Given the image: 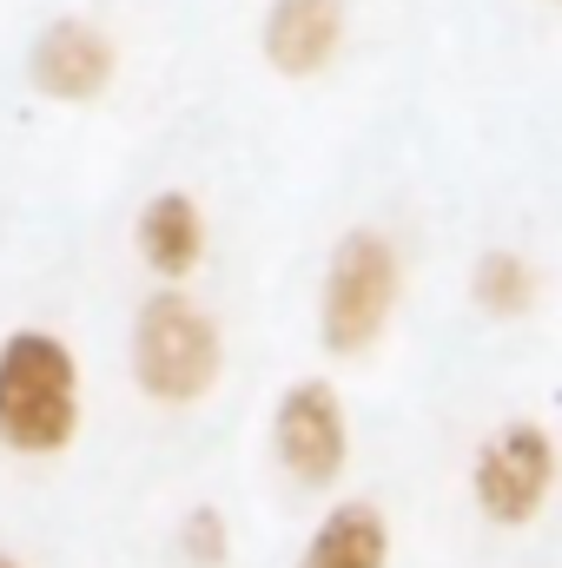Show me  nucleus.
<instances>
[{
    "instance_id": "1",
    "label": "nucleus",
    "mask_w": 562,
    "mask_h": 568,
    "mask_svg": "<svg viewBox=\"0 0 562 568\" xmlns=\"http://www.w3.org/2000/svg\"><path fill=\"white\" fill-rule=\"evenodd\" d=\"M87 371L73 344L47 324H13L0 337V449L20 463H53L80 443Z\"/></svg>"
},
{
    "instance_id": "2",
    "label": "nucleus",
    "mask_w": 562,
    "mask_h": 568,
    "mask_svg": "<svg viewBox=\"0 0 562 568\" xmlns=\"http://www.w3.org/2000/svg\"><path fill=\"white\" fill-rule=\"evenodd\" d=\"M127 377L152 410L205 404L225 377V324L185 284H152L127 331Z\"/></svg>"
},
{
    "instance_id": "3",
    "label": "nucleus",
    "mask_w": 562,
    "mask_h": 568,
    "mask_svg": "<svg viewBox=\"0 0 562 568\" xmlns=\"http://www.w3.org/2000/svg\"><path fill=\"white\" fill-rule=\"evenodd\" d=\"M404 304V252L378 225L338 232L324 278H318V344L324 357H371Z\"/></svg>"
},
{
    "instance_id": "4",
    "label": "nucleus",
    "mask_w": 562,
    "mask_h": 568,
    "mask_svg": "<svg viewBox=\"0 0 562 568\" xmlns=\"http://www.w3.org/2000/svg\"><path fill=\"white\" fill-rule=\"evenodd\" d=\"M562 489V436L536 417H503L470 449V503L490 529H536Z\"/></svg>"
},
{
    "instance_id": "5",
    "label": "nucleus",
    "mask_w": 562,
    "mask_h": 568,
    "mask_svg": "<svg viewBox=\"0 0 562 568\" xmlns=\"http://www.w3.org/2000/svg\"><path fill=\"white\" fill-rule=\"evenodd\" d=\"M272 463L291 489L331 496L351 469V410L338 384L324 377H291L272 404Z\"/></svg>"
},
{
    "instance_id": "6",
    "label": "nucleus",
    "mask_w": 562,
    "mask_h": 568,
    "mask_svg": "<svg viewBox=\"0 0 562 568\" xmlns=\"http://www.w3.org/2000/svg\"><path fill=\"white\" fill-rule=\"evenodd\" d=\"M120 80V47L87 13H53L27 47V87L53 106H93Z\"/></svg>"
},
{
    "instance_id": "7",
    "label": "nucleus",
    "mask_w": 562,
    "mask_h": 568,
    "mask_svg": "<svg viewBox=\"0 0 562 568\" xmlns=\"http://www.w3.org/2000/svg\"><path fill=\"white\" fill-rule=\"evenodd\" d=\"M212 252V225H205V205L185 192V185H159L145 192L140 212H133V258L159 284H185L199 278Z\"/></svg>"
},
{
    "instance_id": "8",
    "label": "nucleus",
    "mask_w": 562,
    "mask_h": 568,
    "mask_svg": "<svg viewBox=\"0 0 562 568\" xmlns=\"http://www.w3.org/2000/svg\"><path fill=\"white\" fill-rule=\"evenodd\" d=\"M344 0H265L259 20V53L279 80H318L344 53Z\"/></svg>"
},
{
    "instance_id": "9",
    "label": "nucleus",
    "mask_w": 562,
    "mask_h": 568,
    "mask_svg": "<svg viewBox=\"0 0 562 568\" xmlns=\"http://www.w3.org/2000/svg\"><path fill=\"white\" fill-rule=\"evenodd\" d=\"M391 562H398L391 516L371 496H338L311 523V536H304V549H298L291 568H391Z\"/></svg>"
},
{
    "instance_id": "10",
    "label": "nucleus",
    "mask_w": 562,
    "mask_h": 568,
    "mask_svg": "<svg viewBox=\"0 0 562 568\" xmlns=\"http://www.w3.org/2000/svg\"><path fill=\"white\" fill-rule=\"evenodd\" d=\"M470 304H476L490 324H516V317H530V311L543 304V272H536L516 245H490V252H476V265H470Z\"/></svg>"
},
{
    "instance_id": "11",
    "label": "nucleus",
    "mask_w": 562,
    "mask_h": 568,
    "mask_svg": "<svg viewBox=\"0 0 562 568\" xmlns=\"http://www.w3.org/2000/svg\"><path fill=\"white\" fill-rule=\"evenodd\" d=\"M172 549L185 568H225L232 562V523L219 503H192L179 523H172Z\"/></svg>"
},
{
    "instance_id": "12",
    "label": "nucleus",
    "mask_w": 562,
    "mask_h": 568,
    "mask_svg": "<svg viewBox=\"0 0 562 568\" xmlns=\"http://www.w3.org/2000/svg\"><path fill=\"white\" fill-rule=\"evenodd\" d=\"M0 568H27V562H20V556H7V549H0Z\"/></svg>"
},
{
    "instance_id": "13",
    "label": "nucleus",
    "mask_w": 562,
    "mask_h": 568,
    "mask_svg": "<svg viewBox=\"0 0 562 568\" xmlns=\"http://www.w3.org/2000/svg\"><path fill=\"white\" fill-rule=\"evenodd\" d=\"M550 7H562V0H550Z\"/></svg>"
}]
</instances>
